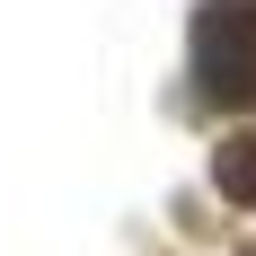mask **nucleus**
<instances>
[{
  "label": "nucleus",
  "instance_id": "f257e3e1",
  "mask_svg": "<svg viewBox=\"0 0 256 256\" xmlns=\"http://www.w3.org/2000/svg\"><path fill=\"white\" fill-rule=\"evenodd\" d=\"M186 62H194V88L212 106H248L256 98V0H204Z\"/></svg>",
  "mask_w": 256,
  "mask_h": 256
},
{
  "label": "nucleus",
  "instance_id": "f03ea898",
  "mask_svg": "<svg viewBox=\"0 0 256 256\" xmlns=\"http://www.w3.org/2000/svg\"><path fill=\"white\" fill-rule=\"evenodd\" d=\"M212 186H221V194H238V204H256V142H221Z\"/></svg>",
  "mask_w": 256,
  "mask_h": 256
}]
</instances>
